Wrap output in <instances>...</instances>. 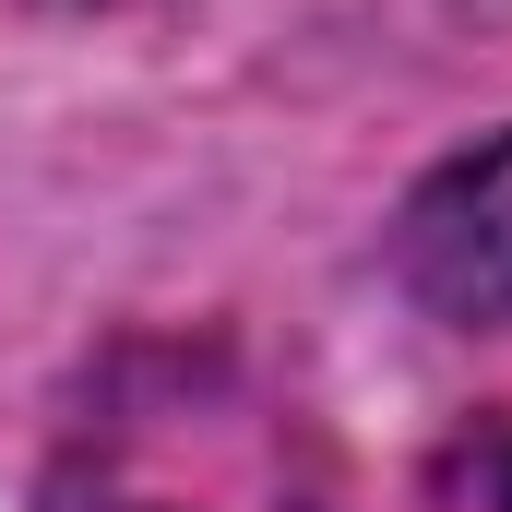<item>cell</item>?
<instances>
[{
    "instance_id": "2",
    "label": "cell",
    "mask_w": 512,
    "mask_h": 512,
    "mask_svg": "<svg viewBox=\"0 0 512 512\" xmlns=\"http://www.w3.org/2000/svg\"><path fill=\"white\" fill-rule=\"evenodd\" d=\"M429 512H512V417H477V429L441 453Z\"/></svg>"
},
{
    "instance_id": "1",
    "label": "cell",
    "mask_w": 512,
    "mask_h": 512,
    "mask_svg": "<svg viewBox=\"0 0 512 512\" xmlns=\"http://www.w3.org/2000/svg\"><path fill=\"white\" fill-rule=\"evenodd\" d=\"M393 274L429 322H512V131L429 167L393 215Z\"/></svg>"
}]
</instances>
